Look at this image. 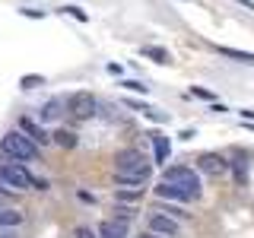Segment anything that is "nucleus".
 I'll use <instances>...</instances> for the list:
<instances>
[{
    "mask_svg": "<svg viewBox=\"0 0 254 238\" xmlns=\"http://www.w3.org/2000/svg\"><path fill=\"white\" fill-rule=\"evenodd\" d=\"M153 175V162L140 149H121L115 156V181L121 187H140Z\"/></svg>",
    "mask_w": 254,
    "mask_h": 238,
    "instance_id": "1",
    "label": "nucleus"
},
{
    "mask_svg": "<svg viewBox=\"0 0 254 238\" xmlns=\"http://www.w3.org/2000/svg\"><path fill=\"white\" fill-rule=\"evenodd\" d=\"M0 184H6L13 190H26V187L45 190L48 187L42 178H32V172L26 169V165H16V162H3V165H0Z\"/></svg>",
    "mask_w": 254,
    "mask_h": 238,
    "instance_id": "2",
    "label": "nucleus"
},
{
    "mask_svg": "<svg viewBox=\"0 0 254 238\" xmlns=\"http://www.w3.org/2000/svg\"><path fill=\"white\" fill-rule=\"evenodd\" d=\"M0 153L10 156V159H19V162H35V159H38V146L29 137H22L19 130H10L3 140H0Z\"/></svg>",
    "mask_w": 254,
    "mask_h": 238,
    "instance_id": "3",
    "label": "nucleus"
},
{
    "mask_svg": "<svg viewBox=\"0 0 254 238\" xmlns=\"http://www.w3.org/2000/svg\"><path fill=\"white\" fill-rule=\"evenodd\" d=\"M162 181H165V184L181 187L190 200H197V197H200V178H197V172H190L188 165H172V169H165Z\"/></svg>",
    "mask_w": 254,
    "mask_h": 238,
    "instance_id": "4",
    "label": "nucleus"
},
{
    "mask_svg": "<svg viewBox=\"0 0 254 238\" xmlns=\"http://www.w3.org/2000/svg\"><path fill=\"white\" fill-rule=\"evenodd\" d=\"M67 108H70V115H73L76 121H86V118H92L95 111H99V102H95L92 92H73L70 102H67Z\"/></svg>",
    "mask_w": 254,
    "mask_h": 238,
    "instance_id": "5",
    "label": "nucleus"
},
{
    "mask_svg": "<svg viewBox=\"0 0 254 238\" xmlns=\"http://www.w3.org/2000/svg\"><path fill=\"white\" fill-rule=\"evenodd\" d=\"M197 172L206 178H222L229 172V159H222L219 153H200L197 156Z\"/></svg>",
    "mask_w": 254,
    "mask_h": 238,
    "instance_id": "6",
    "label": "nucleus"
},
{
    "mask_svg": "<svg viewBox=\"0 0 254 238\" xmlns=\"http://www.w3.org/2000/svg\"><path fill=\"white\" fill-rule=\"evenodd\" d=\"M146 226H149V232L159 235V238H175L181 232V226H178V219H172V216H165V213H149V219H146Z\"/></svg>",
    "mask_w": 254,
    "mask_h": 238,
    "instance_id": "7",
    "label": "nucleus"
},
{
    "mask_svg": "<svg viewBox=\"0 0 254 238\" xmlns=\"http://www.w3.org/2000/svg\"><path fill=\"white\" fill-rule=\"evenodd\" d=\"M146 137H149V143H153V165H165L169 162V153H172L169 137H165L162 130H149Z\"/></svg>",
    "mask_w": 254,
    "mask_h": 238,
    "instance_id": "8",
    "label": "nucleus"
},
{
    "mask_svg": "<svg viewBox=\"0 0 254 238\" xmlns=\"http://www.w3.org/2000/svg\"><path fill=\"white\" fill-rule=\"evenodd\" d=\"M19 133H22V137H29L35 146H45V143H51V137L42 130V124L32 121V118H19Z\"/></svg>",
    "mask_w": 254,
    "mask_h": 238,
    "instance_id": "9",
    "label": "nucleus"
},
{
    "mask_svg": "<svg viewBox=\"0 0 254 238\" xmlns=\"http://www.w3.org/2000/svg\"><path fill=\"white\" fill-rule=\"evenodd\" d=\"M127 226L130 222H121V219H102V226L95 229L99 238H127Z\"/></svg>",
    "mask_w": 254,
    "mask_h": 238,
    "instance_id": "10",
    "label": "nucleus"
},
{
    "mask_svg": "<svg viewBox=\"0 0 254 238\" xmlns=\"http://www.w3.org/2000/svg\"><path fill=\"white\" fill-rule=\"evenodd\" d=\"M216 51L222 54V58H229V60H238V63H248V67H254V54L251 51H238V48H226V45H219Z\"/></svg>",
    "mask_w": 254,
    "mask_h": 238,
    "instance_id": "11",
    "label": "nucleus"
},
{
    "mask_svg": "<svg viewBox=\"0 0 254 238\" xmlns=\"http://www.w3.org/2000/svg\"><path fill=\"white\" fill-rule=\"evenodd\" d=\"M156 194H159V197H169V200H178V203H188V200H190V197H188L181 187H175V184H165V181L156 187Z\"/></svg>",
    "mask_w": 254,
    "mask_h": 238,
    "instance_id": "12",
    "label": "nucleus"
},
{
    "mask_svg": "<svg viewBox=\"0 0 254 238\" xmlns=\"http://www.w3.org/2000/svg\"><path fill=\"white\" fill-rule=\"evenodd\" d=\"M61 115H64V102L61 99H48L42 105V121H58Z\"/></svg>",
    "mask_w": 254,
    "mask_h": 238,
    "instance_id": "13",
    "label": "nucleus"
},
{
    "mask_svg": "<svg viewBox=\"0 0 254 238\" xmlns=\"http://www.w3.org/2000/svg\"><path fill=\"white\" fill-rule=\"evenodd\" d=\"M115 200L118 203H127V206H133V203H140L143 200V187H118V194H115Z\"/></svg>",
    "mask_w": 254,
    "mask_h": 238,
    "instance_id": "14",
    "label": "nucleus"
},
{
    "mask_svg": "<svg viewBox=\"0 0 254 238\" xmlns=\"http://www.w3.org/2000/svg\"><path fill=\"white\" fill-rule=\"evenodd\" d=\"M22 213L19 210H0V229H16V226H22Z\"/></svg>",
    "mask_w": 254,
    "mask_h": 238,
    "instance_id": "15",
    "label": "nucleus"
},
{
    "mask_svg": "<svg viewBox=\"0 0 254 238\" xmlns=\"http://www.w3.org/2000/svg\"><path fill=\"white\" fill-rule=\"evenodd\" d=\"M51 140L58 143L61 149H73V146H76V137H73V133H70V130H58V133H54Z\"/></svg>",
    "mask_w": 254,
    "mask_h": 238,
    "instance_id": "16",
    "label": "nucleus"
},
{
    "mask_svg": "<svg viewBox=\"0 0 254 238\" xmlns=\"http://www.w3.org/2000/svg\"><path fill=\"white\" fill-rule=\"evenodd\" d=\"M143 58H153L156 63H172V58H169L165 48H143Z\"/></svg>",
    "mask_w": 254,
    "mask_h": 238,
    "instance_id": "17",
    "label": "nucleus"
},
{
    "mask_svg": "<svg viewBox=\"0 0 254 238\" xmlns=\"http://www.w3.org/2000/svg\"><path fill=\"white\" fill-rule=\"evenodd\" d=\"M115 219H121V222H130V219H133V206H127V203H118V206H115Z\"/></svg>",
    "mask_w": 254,
    "mask_h": 238,
    "instance_id": "18",
    "label": "nucleus"
},
{
    "mask_svg": "<svg viewBox=\"0 0 254 238\" xmlns=\"http://www.w3.org/2000/svg\"><path fill=\"white\" fill-rule=\"evenodd\" d=\"M42 83H45V76H38V73H32V76H22V79H19L22 89H35V86H42Z\"/></svg>",
    "mask_w": 254,
    "mask_h": 238,
    "instance_id": "19",
    "label": "nucleus"
},
{
    "mask_svg": "<svg viewBox=\"0 0 254 238\" xmlns=\"http://www.w3.org/2000/svg\"><path fill=\"white\" fill-rule=\"evenodd\" d=\"M121 86H124V89H130V92H137V95H143V92L149 89V86H143V83H140V79H124Z\"/></svg>",
    "mask_w": 254,
    "mask_h": 238,
    "instance_id": "20",
    "label": "nucleus"
},
{
    "mask_svg": "<svg viewBox=\"0 0 254 238\" xmlns=\"http://www.w3.org/2000/svg\"><path fill=\"white\" fill-rule=\"evenodd\" d=\"M229 169H235V178H238V184H245V181H248V178H245V162H242V159L229 162Z\"/></svg>",
    "mask_w": 254,
    "mask_h": 238,
    "instance_id": "21",
    "label": "nucleus"
},
{
    "mask_svg": "<svg viewBox=\"0 0 254 238\" xmlns=\"http://www.w3.org/2000/svg\"><path fill=\"white\" fill-rule=\"evenodd\" d=\"M61 13H67V16H76L79 22H86V19H89V16H86L83 10H79V6H61Z\"/></svg>",
    "mask_w": 254,
    "mask_h": 238,
    "instance_id": "22",
    "label": "nucleus"
},
{
    "mask_svg": "<svg viewBox=\"0 0 254 238\" xmlns=\"http://www.w3.org/2000/svg\"><path fill=\"white\" fill-rule=\"evenodd\" d=\"M73 238H99V235H95V229H89V226H76Z\"/></svg>",
    "mask_w": 254,
    "mask_h": 238,
    "instance_id": "23",
    "label": "nucleus"
},
{
    "mask_svg": "<svg viewBox=\"0 0 254 238\" xmlns=\"http://www.w3.org/2000/svg\"><path fill=\"white\" fill-rule=\"evenodd\" d=\"M194 95H200V99H206V102H213V92H206L203 86H194Z\"/></svg>",
    "mask_w": 254,
    "mask_h": 238,
    "instance_id": "24",
    "label": "nucleus"
},
{
    "mask_svg": "<svg viewBox=\"0 0 254 238\" xmlns=\"http://www.w3.org/2000/svg\"><path fill=\"white\" fill-rule=\"evenodd\" d=\"M235 3H242L245 10H251V13H254V0H235Z\"/></svg>",
    "mask_w": 254,
    "mask_h": 238,
    "instance_id": "25",
    "label": "nucleus"
},
{
    "mask_svg": "<svg viewBox=\"0 0 254 238\" xmlns=\"http://www.w3.org/2000/svg\"><path fill=\"white\" fill-rule=\"evenodd\" d=\"M242 118H245V121H254V111H251V108H245V111H242Z\"/></svg>",
    "mask_w": 254,
    "mask_h": 238,
    "instance_id": "26",
    "label": "nucleus"
},
{
    "mask_svg": "<svg viewBox=\"0 0 254 238\" xmlns=\"http://www.w3.org/2000/svg\"><path fill=\"white\" fill-rule=\"evenodd\" d=\"M137 238H159V235H153V232H143V235H137Z\"/></svg>",
    "mask_w": 254,
    "mask_h": 238,
    "instance_id": "27",
    "label": "nucleus"
},
{
    "mask_svg": "<svg viewBox=\"0 0 254 238\" xmlns=\"http://www.w3.org/2000/svg\"><path fill=\"white\" fill-rule=\"evenodd\" d=\"M0 238H13V235H10V232H3V229H0Z\"/></svg>",
    "mask_w": 254,
    "mask_h": 238,
    "instance_id": "28",
    "label": "nucleus"
},
{
    "mask_svg": "<svg viewBox=\"0 0 254 238\" xmlns=\"http://www.w3.org/2000/svg\"><path fill=\"white\" fill-rule=\"evenodd\" d=\"M0 210H3V200H0Z\"/></svg>",
    "mask_w": 254,
    "mask_h": 238,
    "instance_id": "29",
    "label": "nucleus"
},
{
    "mask_svg": "<svg viewBox=\"0 0 254 238\" xmlns=\"http://www.w3.org/2000/svg\"><path fill=\"white\" fill-rule=\"evenodd\" d=\"M188 3H190V0H188Z\"/></svg>",
    "mask_w": 254,
    "mask_h": 238,
    "instance_id": "30",
    "label": "nucleus"
}]
</instances>
